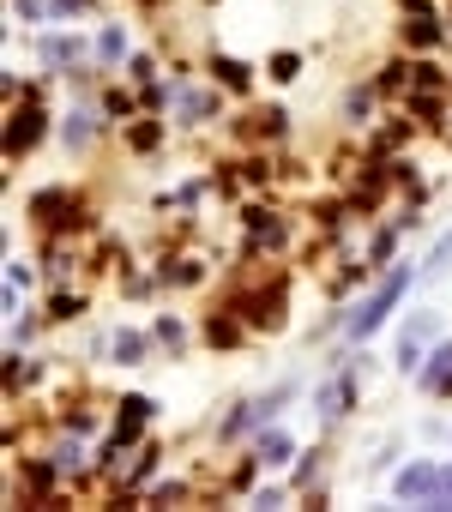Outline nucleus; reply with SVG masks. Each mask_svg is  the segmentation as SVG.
Wrapping results in <instances>:
<instances>
[{"instance_id": "obj_7", "label": "nucleus", "mask_w": 452, "mask_h": 512, "mask_svg": "<svg viewBox=\"0 0 452 512\" xmlns=\"http://www.w3.org/2000/svg\"><path fill=\"white\" fill-rule=\"evenodd\" d=\"M254 458H260V464H266V470H284V464H290V458H296V440H290V434H284V428H266V434H260V440H254Z\"/></svg>"}, {"instance_id": "obj_2", "label": "nucleus", "mask_w": 452, "mask_h": 512, "mask_svg": "<svg viewBox=\"0 0 452 512\" xmlns=\"http://www.w3.org/2000/svg\"><path fill=\"white\" fill-rule=\"evenodd\" d=\"M392 494H398L404 506H440V512H452V458H446V464H434V458L404 464L398 482H392Z\"/></svg>"}, {"instance_id": "obj_8", "label": "nucleus", "mask_w": 452, "mask_h": 512, "mask_svg": "<svg viewBox=\"0 0 452 512\" xmlns=\"http://www.w3.org/2000/svg\"><path fill=\"white\" fill-rule=\"evenodd\" d=\"M79 61H85V43L79 37H43V67L61 73V67H79Z\"/></svg>"}, {"instance_id": "obj_1", "label": "nucleus", "mask_w": 452, "mask_h": 512, "mask_svg": "<svg viewBox=\"0 0 452 512\" xmlns=\"http://www.w3.org/2000/svg\"><path fill=\"white\" fill-rule=\"evenodd\" d=\"M410 284H416V266H386V278L374 284V296L344 320V338H350V344H368V338L398 314V302H404V290H410Z\"/></svg>"}, {"instance_id": "obj_18", "label": "nucleus", "mask_w": 452, "mask_h": 512, "mask_svg": "<svg viewBox=\"0 0 452 512\" xmlns=\"http://www.w3.org/2000/svg\"><path fill=\"white\" fill-rule=\"evenodd\" d=\"M19 13L25 19H43V0H19Z\"/></svg>"}, {"instance_id": "obj_9", "label": "nucleus", "mask_w": 452, "mask_h": 512, "mask_svg": "<svg viewBox=\"0 0 452 512\" xmlns=\"http://www.w3.org/2000/svg\"><path fill=\"white\" fill-rule=\"evenodd\" d=\"M350 410V380H326L320 386V422H338Z\"/></svg>"}, {"instance_id": "obj_10", "label": "nucleus", "mask_w": 452, "mask_h": 512, "mask_svg": "<svg viewBox=\"0 0 452 512\" xmlns=\"http://www.w3.org/2000/svg\"><path fill=\"white\" fill-rule=\"evenodd\" d=\"M91 127H97V115H91V109H73V115H67V127H61L67 151H85V145H91Z\"/></svg>"}, {"instance_id": "obj_12", "label": "nucleus", "mask_w": 452, "mask_h": 512, "mask_svg": "<svg viewBox=\"0 0 452 512\" xmlns=\"http://www.w3.org/2000/svg\"><path fill=\"white\" fill-rule=\"evenodd\" d=\"M410 43H440V19L422 13V7H410Z\"/></svg>"}, {"instance_id": "obj_14", "label": "nucleus", "mask_w": 452, "mask_h": 512, "mask_svg": "<svg viewBox=\"0 0 452 512\" xmlns=\"http://www.w3.org/2000/svg\"><path fill=\"white\" fill-rule=\"evenodd\" d=\"M211 73L230 85V91H242V85H248V67H242V61H211Z\"/></svg>"}, {"instance_id": "obj_4", "label": "nucleus", "mask_w": 452, "mask_h": 512, "mask_svg": "<svg viewBox=\"0 0 452 512\" xmlns=\"http://www.w3.org/2000/svg\"><path fill=\"white\" fill-rule=\"evenodd\" d=\"M428 338H440V320L422 308V314H410V320H404V332H398V374H416V368H422Z\"/></svg>"}, {"instance_id": "obj_17", "label": "nucleus", "mask_w": 452, "mask_h": 512, "mask_svg": "<svg viewBox=\"0 0 452 512\" xmlns=\"http://www.w3.org/2000/svg\"><path fill=\"white\" fill-rule=\"evenodd\" d=\"M296 67H302L296 55H278V61H272V79H284V85H290V79H296Z\"/></svg>"}, {"instance_id": "obj_16", "label": "nucleus", "mask_w": 452, "mask_h": 512, "mask_svg": "<svg viewBox=\"0 0 452 512\" xmlns=\"http://www.w3.org/2000/svg\"><path fill=\"white\" fill-rule=\"evenodd\" d=\"M55 464H61V470H79V464H85L79 440H61V446H55Z\"/></svg>"}, {"instance_id": "obj_11", "label": "nucleus", "mask_w": 452, "mask_h": 512, "mask_svg": "<svg viewBox=\"0 0 452 512\" xmlns=\"http://www.w3.org/2000/svg\"><path fill=\"white\" fill-rule=\"evenodd\" d=\"M109 350H115V362H121V368H133V362H139V356L151 350V338H145V332H121V338H115Z\"/></svg>"}, {"instance_id": "obj_13", "label": "nucleus", "mask_w": 452, "mask_h": 512, "mask_svg": "<svg viewBox=\"0 0 452 512\" xmlns=\"http://www.w3.org/2000/svg\"><path fill=\"white\" fill-rule=\"evenodd\" d=\"M440 272H452V235H440V241H434V253L422 260V278H440Z\"/></svg>"}, {"instance_id": "obj_5", "label": "nucleus", "mask_w": 452, "mask_h": 512, "mask_svg": "<svg viewBox=\"0 0 452 512\" xmlns=\"http://www.w3.org/2000/svg\"><path fill=\"white\" fill-rule=\"evenodd\" d=\"M43 133H49V115H43L37 103H25V109L13 115V127H7V157H25Z\"/></svg>"}, {"instance_id": "obj_15", "label": "nucleus", "mask_w": 452, "mask_h": 512, "mask_svg": "<svg viewBox=\"0 0 452 512\" xmlns=\"http://www.w3.org/2000/svg\"><path fill=\"white\" fill-rule=\"evenodd\" d=\"M97 55H103V61H121V55H127V37H121V31H103V37H97Z\"/></svg>"}, {"instance_id": "obj_6", "label": "nucleus", "mask_w": 452, "mask_h": 512, "mask_svg": "<svg viewBox=\"0 0 452 512\" xmlns=\"http://www.w3.org/2000/svg\"><path fill=\"white\" fill-rule=\"evenodd\" d=\"M416 386H422V392H440V398L452 392V338H440V344L422 356V368H416Z\"/></svg>"}, {"instance_id": "obj_3", "label": "nucleus", "mask_w": 452, "mask_h": 512, "mask_svg": "<svg viewBox=\"0 0 452 512\" xmlns=\"http://www.w3.org/2000/svg\"><path fill=\"white\" fill-rule=\"evenodd\" d=\"M290 398H296V380H284V386H272L266 398L242 404L230 422H223V440H242V434H254V428H260V422H272V416H278V404H290Z\"/></svg>"}]
</instances>
